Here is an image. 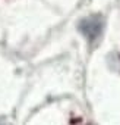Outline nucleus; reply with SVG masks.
<instances>
[{
	"mask_svg": "<svg viewBox=\"0 0 120 125\" xmlns=\"http://www.w3.org/2000/svg\"><path fill=\"white\" fill-rule=\"evenodd\" d=\"M81 31L86 35V38L89 41H94L100 34H101V28H103V21L98 16H92L88 19H84L79 25Z\"/></svg>",
	"mask_w": 120,
	"mask_h": 125,
	"instance_id": "f257e3e1",
	"label": "nucleus"
},
{
	"mask_svg": "<svg viewBox=\"0 0 120 125\" xmlns=\"http://www.w3.org/2000/svg\"><path fill=\"white\" fill-rule=\"evenodd\" d=\"M0 125H2V124H0Z\"/></svg>",
	"mask_w": 120,
	"mask_h": 125,
	"instance_id": "f03ea898",
	"label": "nucleus"
}]
</instances>
